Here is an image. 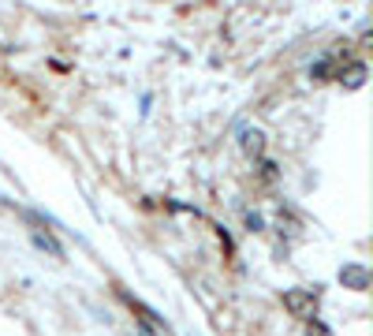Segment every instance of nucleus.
I'll list each match as a JSON object with an SVG mask.
<instances>
[{
	"mask_svg": "<svg viewBox=\"0 0 373 336\" xmlns=\"http://www.w3.org/2000/svg\"><path fill=\"white\" fill-rule=\"evenodd\" d=\"M340 79L348 83V86H362V79H366V68H362V64H351V68L340 75Z\"/></svg>",
	"mask_w": 373,
	"mask_h": 336,
	"instance_id": "nucleus-2",
	"label": "nucleus"
},
{
	"mask_svg": "<svg viewBox=\"0 0 373 336\" xmlns=\"http://www.w3.org/2000/svg\"><path fill=\"white\" fill-rule=\"evenodd\" d=\"M284 306H288L295 318H314L317 295H314V292H288V295H284Z\"/></svg>",
	"mask_w": 373,
	"mask_h": 336,
	"instance_id": "nucleus-1",
	"label": "nucleus"
},
{
	"mask_svg": "<svg viewBox=\"0 0 373 336\" xmlns=\"http://www.w3.org/2000/svg\"><path fill=\"white\" fill-rule=\"evenodd\" d=\"M243 150L247 153H261V131H247L243 135Z\"/></svg>",
	"mask_w": 373,
	"mask_h": 336,
	"instance_id": "nucleus-3",
	"label": "nucleus"
}]
</instances>
